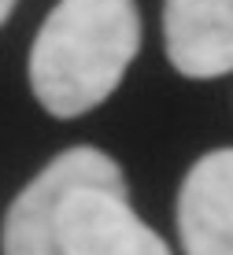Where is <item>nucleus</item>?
I'll use <instances>...</instances> for the list:
<instances>
[{
  "label": "nucleus",
  "instance_id": "nucleus-1",
  "mask_svg": "<svg viewBox=\"0 0 233 255\" xmlns=\"http://www.w3.org/2000/svg\"><path fill=\"white\" fill-rule=\"evenodd\" d=\"M141 48L133 0H59L30 48V89L56 119H78L119 89Z\"/></svg>",
  "mask_w": 233,
  "mask_h": 255
},
{
  "label": "nucleus",
  "instance_id": "nucleus-2",
  "mask_svg": "<svg viewBox=\"0 0 233 255\" xmlns=\"http://www.w3.org/2000/svg\"><path fill=\"white\" fill-rule=\"evenodd\" d=\"M78 185H115L126 189L122 166L100 148H67L52 159L37 178L11 200L4 215V255H63L59 252V204Z\"/></svg>",
  "mask_w": 233,
  "mask_h": 255
},
{
  "label": "nucleus",
  "instance_id": "nucleus-3",
  "mask_svg": "<svg viewBox=\"0 0 233 255\" xmlns=\"http://www.w3.org/2000/svg\"><path fill=\"white\" fill-rule=\"evenodd\" d=\"M63 255H170L167 241L133 215L126 189L78 185L59 204Z\"/></svg>",
  "mask_w": 233,
  "mask_h": 255
},
{
  "label": "nucleus",
  "instance_id": "nucleus-4",
  "mask_svg": "<svg viewBox=\"0 0 233 255\" xmlns=\"http://www.w3.org/2000/svg\"><path fill=\"white\" fill-rule=\"evenodd\" d=\"M178 237L185 255H233V148L189 166L178 192Z\"/></svg>",
  "mask_w": 233,
  "mask_h": 255
},
{
  "label": "nucleus",
  "instance_id": "nucleus-5",
  "mask_svg": "<svg viewBox=\"0 0 233 255\" xmlns=\"http://www.w3.org/2000/svg\"><path fill=\"white\" fill-rule=\"evenodd\" d=\"M163 41L178 74L222 78L233 70V0H163Z\"/></svg>",
  "mask_w": 233,
  "mask_h": 255
},
{
  "label": "nucleus",
  "instance_id": "nucleus-6",
  "mask_svg": "<svg viewBox=\"0 0 233 255\" xmlns=\"http://www.w3.org/2000/svg\"><path fill=\"white\" fill-rule=\"evenodd\" d=\"M11 7H15V0H0V26H4L7 15H11Z\"/></svg>",
  "mask_w": 233,
  "mask_h": 255
}]
</instances>
